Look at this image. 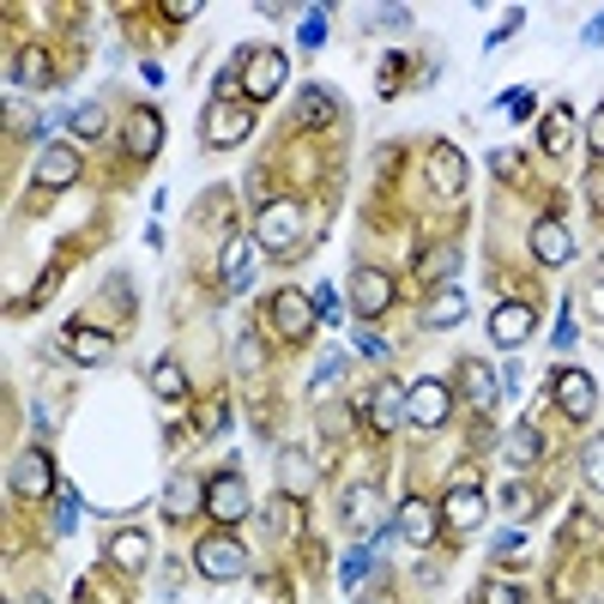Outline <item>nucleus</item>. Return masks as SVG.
<instances>
[{"instance_id":"nucleus-1","label":"nucleus","mask_w":604,"mask_h":604,"mask_svg":"<svg viewBox=\"0 0 604 604\" xmlns=\"http://www.w3.org/2000/svg\"><path fill=\"white\" fill-rule=\"evenodd\" d=\"M303 230H308L303 205H297V200H273V205L261 212V224H254V242H261L266 254H278V248H297Z\"/></svg>"},{"instance_id":"nucleus-2","label":"nucleus","mask_w":604,"mask_h":604,"mask_svg":"<svg viewBox=\"0 0 604 604\" xmlns=\"http://www.w3.org/2000/svg\"><path fill=\"white\" fill-rule=\"evenodd\" d=\"M194 569L205 574V581H242L248 574V550L236 544V538H224V532H212V538H200V550H194Z\"/></svg>"},{"instance_id":"nucleus-3","label":"nucleus","mask_w":604,"mask_h":604,"mask_svg":"<svg viewBox=\"0 0 604 604\" xmlns=\"http://www.w3.org/2000/svg\"><path fill=\"white\" fill-rule=\"evenodd\" d=\"M7 484H12V496H24V502H43V496L55 490V471H49V454H43V447H24V454H12Z\"/></svg>"},{"instance_id":"nucleus-4","label":"nucleus","mask_w":604,"mask_h":604,"mask_svg":"<svg viewBox=\"0 0 604 604\" xmlns=\"http://www.w3.org/2000/svg\"><path fill=\"white\" fill-rule=\"evenodd\" d=\"M285 55H278V49H248V55H242V92L248 97H273L278 85H285Z\"/></svg>"},{"instance_id":"nucleus-5","label":"nucleus","mask_w":604,"mask_h":604,"mask_svg":"<svg viewBox=\"0 0 604 604\" xmlns=\"http://www.w3.org/2000/svg\"><path fill=\"white\" fill-rule=\"evenodd\" d=\"M248 134H254L248 103H212V115H205V146H242Z\"/></svg>"},{"instance_id":"nucleus-6","label":"nucleus","mask_w":604,"mask_h":604,"mask_svg":"<svg viewBox=\"0 0 604 604\" xmlns=\"http://www.w3.org/2000/svg\"><path fill=\"white\" fill-rule=\"evenodd\" d=\"M205 513H212L218 526H236L242 513H248V484H242L236 471L212 478V484H205Z\"/></svg>"},{"instance_id":"nucleus-7","label":"nucleus","mask_w":604,"mask_h":604,"mask_svg":"<svg viewBox=\"0 0 604 604\" xmlns=\"http://www.w3.org/2000/svg\"><path fill=\"white\" fill-rule=\"evenodd\" d=\"M121 146H127V158H139V163L158 158V146H163L158 109H134V115H127V121H121Z\"/></svg>"},{"instance_id":"nucleus-8","label":"nucleus","mask_w":604,"mask_h":604,"mask_svg":"<svg viewBox=\"0 0 604 604\" xmlns=\"http://www.w3.org/2000/svg\"><path fill=\"white\" fill-rule=\"evenodd\" d=\"M351 303H357V315H388V303H393V278L388 273H375V266H357V278H351Z\"/></svg>"},{"instance_id":"nucleus-9","label":"nucleus","mask_w":604,"mask_h":604,"mask_svg":"<svg viewBox=\"0 0 604 604\" xmlns=\"http://www.w3.org/2000/svg\"><path fill=\"white\" fill-rule=\"evenodd\" d=\"M405 417H411V393L400 388V381H381V388L369 393V423L388 435V430H400Z\"/></svg>"},{"instance_id":"nucleus-10","label":"nucleus","mask_w":604,"mask_h":604,"mask_svg":"<svg viewBox=\"0 0 604 604\" xmlns=\"http://www.w3.org/2000/svg\"><path fill=\"white\" fill-rule=\"evenodd\" d=\"M532 254L544 266H569V254H574L569 224H562V218H538V224H532Z\"/></svg>"},{"instance_id":"nucleus-11","label":"nucleus","mask_w":604,"mask_h":604,"mask_svg":"<svg viewBox=\"0 0 604 604\" xmlns=\"http://www.w3.org/2000/svg\"><path fill=\"white\" fill-rule=\"evenodd\" d=\"M593 400H598V393H593V375H581V369H562V375H557V405H562V417H574V423L593 417Z\"/></svg>"},{"instance_id":"nucleus-12","label":"nucleus","mask_w":604,"mask_h":604,"mask_svg":"<svg viewBox=\"0 0 604 604\" xmlns=\"http://www.w3.org/2000/svg\"><path fill=\"white\" fill-rule=\"evenodd\" d=\"M447 411H454V393H447L442 381H417V388H411V423L435 430V423H447Z\"/></svg>"},{"instance_id":"nucleus-13","label":"nucleus","mask_w":604,"mask_h":604,"mask_svg":"<svg viewBox=\"0 0 604 604\" xmlns=\"http://www.w3.org/2000/svg\"><path fill=\"white\" fill-rule=\"evenodd\" d=\"M254 261H261V242H254V236H230L224 242V290H248Z\"/></svg>"},{"instance_id":"nucleus-14","label":"nucleus","mask_w":604,"mask_h":604,"mask_svg":"<svg viewBox=\"0 0 604 604\" xmlns=\"http://www.w3.org/2000/svg\"><path fill=\"white\" fill-rule=\"evenodd\" d=\"M430 188H435V194H447V200L466 194V158H459L454 146H435L430 151Z\"/></svg>"},{"instance_id":"nucleus-15","label":"nucleus","mask_w":604,"mask_h":604,"mask_svg":"<svg viewBox=\"0 0 604 604\" xmlns=\"http://www.w3.org/2000/svg\"><path fill=\"white\" fill-rule=\"evenodd\" d=\"M273 320H278L285 339H303V332L315 327V303H308L303 290H278V297H273Z\"/></svg>"},{"instance_id":"nucleus-16","label":"nucleus","mask_w":604,"mask_h":604,"mask_svg":"<svg viewBox=\"0 0 604 604\" xmlns=\"http://www.w3.org/2000/svg\"><path fill=\"white\" fill-rule=\"evenodd\" d=\"M442 513H447V526H454V532H478V526H484V496L471 490V484H454V490H447V502H442Z\"/></svg>"},{"instance_id":"nucleus-17","label":"nucleus","mask_w":604,"mask_h":604,"mask_svg":"<svg viewBox=\"0 0 604 604\" xmlns=\"http://www.w3.org/2000/svg\"><path fill=\"white\" fill-rule=\"evenodd\" d=\"M80 170H85V163H80V151H73V146H43V158H36V182H43V188H67Z\"/></svg>"},{"instance_id":"nucleus-18","label":"nucleus","mask_w":604,"mask_h":604,"mask_svg":"<svg viewBox=\"0 0 604 604\" xmlns=\"http://www.w3.org/2000/svg\"><path fill=\"white\" fill-rule=\"evenodd\" d=\"M459 375H466V393H471V405H478V411H496V400H502V375H496L490 363H478V357H466V363H459Z\"/></svg>"},{"instance_id":"nucleus-19","label":"nucleus","mask_w":604,"mask_h":604,"mask_svg":"<svg viewBox=\"0 0 604 604\" xmlns=\"http://www.w3.org/2000/svg\"><path fill=\"white\" fill-rule=\"evenodd\" d=\"M490 339L496 345H526V339H532V308H526V303H502L490 315Z\"/></svg>"},{"instance_id":"nucleus-20","label":"nucleus","mask_w":604,"mask_h":604,"mask_svg":"<svg viewBox=\"0 0 604 604\" xmlns=\"http://www.w3.org/2000/svg\"><path fill=\"white\" fill-rule=\"evenodd\" d=\"M278 484H285V496H315V459L303 447H285L278 454Z\"/></svg>"},{"instance_id":"nucleus-21","label":"nucleus","mask_w":604,"mask_h":604,"mask_svg":"<svg viewBox=\"0 0 604 604\" xmlns=\"http://www.w3.org/2000/svg\"><path fill=\"white\" fill-rule=\"evenodd\" d=\"M103 557H109L115 569L139 574V569H146V557H151V538H146V532H134V526H127V532H115V538H109V550H103Z\"/></svg>"},{"instance_id":"nucleus-22","label":"nucleus","mask_w":604,"mask_h":604,"mask_svg":"<svg viewBox=\"0 0 604 604\" xmlns=\"http://www.w3.org/2000/svg\"><path fill=\"white\" fill-rule=\"evenodd\" d=\"M200 508H205V484L194 478V471H176L170 490H163V513L182 520V513H200Z\"/></svg>"},{"instance_id":"nucleus-23","label":"nucleus","mask_w":604,"mask_h":604,"mask_svg":"<svg viewBox=\"0 0 604 604\" xmlns=\"http://www.w3.org/2000/svg\"><path fill=\"white\" fill-rule=\"evenodd\" d=\"M400 532L411 538V544H430L435 538V508L423 502V496H405L400 502Z\"/></svg>"},{"instance_id":"nucleus-24","label":"nucleus","mask_w":604,"mask_h":604,"mask_svg":"<svg viewBox=\"0 0 604 604\" xmlns=\"http://www.w3.org/2000/svg\"><path fill=\"white\" fill-rule=\"evenodd\" d=\"M67 351L80 357V363H109L115 339H109V332H97V327H73L67 332Z\"/></svg>"},{"instance_id":"nucleus-25","label":"nucleus","mask_w":604,"mask_h":604,"mask_svg":"<svg viewBox=\"0 0 604 604\" xmlns=\"http://www.w3.org/2000/svg\"><path fill=\"white\" fill-rule=\"evenodd\" d=\"M459 320H466V297H459V290H442V297H435L430 308H423V327H459Z\"/></svg>"},{"instance_id":"nucleus-26","label":"nucleus","mask_w":604,"mask_h":604,"mask_svg":"<svg viewBox=\"0 0 604 604\" xmlns=\"http://www.w3.org/2000/svg\"><path fill=\"white\" fill-rule=\"evenodd\" d=\"M345 520H351L357 532H375V526H381V496H375V490H351V502H345Z\"/></svg>"},{"instance_id":"nucleus-27","label":"nucleus","mask_w":604,"mask_h":604,"mask_svg":"<svg viewBox=\"0 0 604 604\" xmlns=\"http://www.w3.org/2000/svg\"><path fill=\"white\" fill-rule=\"evenodd\" d=\"M151 393H158V400H182V393H188V375H182V363H170V357H158V363H151Z\"/></svg>"},{"instance_id":"nucleus-28","label":"nucleus","mask_w":604,"mask_h":604,"mask_svg":"<svg viewBox=\"0 0 604 604\" xmlns=\"http://www.w3.org/2000/svg\"><path fill=\"white\" fill-rule=\"evenodd\" d=\"M538 454H544L538 430H532V423H513V430H508V459H513V466H538Z\"/></svg>"},{"instance_id":"nucleus-29","label":"nucleus","mask_w":604,"mask_h":604,"mask_svg":"<svg viewBox=\"0 0 604 604\" xmlns=\"http://www.w3.org/2000/svg\"><path fill=\"white\" fill-rule=\"evenodd\" d=\"M574 115H569V103H557V109L544 115V127H538V139H544V151H569V139H574Z\"/></svg>"},{"instance_id":"nucleus-30","label":"nucleus","mask_w":604,"mask_h":604,"mask_svg":"<svg viewBox=\"0 0 604 604\" xmlns=\"http://www.w3.org/2000/svg\"><path fill=\"white\" fill-rule=\"evenodd\" d=\"M12 80H19V85H49V55H43V49H19Z\"/></svg>"},{"instance_id":"nucleus-31","label":"nucleus","mask_w":604,"mask_h":604,"mask_svg":"<svg viewBox=\"0 0 604 604\" xmlns=\"http://www.w3.org/2000/svg\"><path fill=\"white\" fill-rule=\"evenodd\" d=\"M67 121H73V134H80V139H97L103 127H109V115H103V103H80Z\"/></svg>"},{"instance_id":"nucleus-32","label":"nucleus","mask_w":604,"mask_h":604,"mask_svg":"<svg viewBox=\"0 0 604 604\" xmlns=\"http://www.w3.org/2000/svg\"><path fill=\"white\" fill-rule=\"evenodd\" d=\"M339 381H345V357H320V369H315V381H308V393H315V400H327Z\"/></svg>"},{"instance_id":"nucleus-33","label":"nucleus","mask_w":604,"mask_h":604,"mask_svg":"<svg viewBox=\"0 0 604 604\" xmlns=\"http://www.w3.org/2000/svg\"><path fill=\"white\" fill-rule=\"evenodd\" d=\"M297 36H303V49H320V43H327V7H315V12H303V24H297Z\"/></svg>"},{"instance_id":"nucleus-34","label":"nucleus","mask_w":604,"mask_h":604,"mask_svg":"<svg viewBox=\"0 0 604 604\" xmlns=\"http://www.w3.org/2000/svg\"><path fill=\"white\" fill-rule=\"evenodd\" d=\"M230 357H236V369H242V375H254V369H261V339H254V332H242V339H236V351H230Z\"/></svg>"},{"instance_id":"nucleus-35","label":"nucleus","mask_w":604,"mask_h":604,"mask_svg":"<svg viewBox=\"0 0 604 604\" xmlns=\"http://www.w3.org/2000/svg\"><path fill=\"white\" fill-rule=\"evenodd\" d=\"M581 471H586V484H593V490H604V442H586Z\"/></svg>"},{"instance_id":"nucleus-36","label":"nucleus","mask_w":604,"mask_h":604,"mask_svg":"<svg viewBox=\"0 0 604 604\" xmlns=\"http://www.w3.org/2000/svg\"><path fill=\"white\" fill-rule=\"evenodd\" d=\"M332 109H339V103H332V92H315V85L303 92V115H308V121H327Z\"/></svg>"},{"instance_id":"nucleus-37","label":"nucleus","mask_w":604,"mask_h":604,"mask_svg":"<svg viewBox=\"0 0 604 604\" xmlns=\"http://www.w3.org/2000/svg\"><path fill=\"white\" fill-rule=\"evenodd\" d=\"M586 139H593V151H598V163H604V103L593 109V121H586Z\"/></svg>"},{"instance_id":"nucleus-38","label":"nucleus","mask_w":604,"mask_h":604,"mask_svg":"<svg viewBox=\"0 0 604 604\" xmlns=\"http://www.w3.org/2000/svg\"><path fill=\"white\" fill-rule=\"evenodd\" d=\"M502 508L513 513V520H526V513H532V496H526V490H508V496H502Z\"/></svg>"},{"instance_id":"nucleus-39","label":"nucleus","mask_w":604,"mask_h":604,"mask_svg":"<svg viewBox=\"0 0 604 604\" xmlns=\"http://www.w3.org/2000/svg\"><path fill=\"white\" fill-rule=\"evenodd\" d=\"M357 351H363V357H375V363H381V357H388V345H381L375 332H363V327H357Z\"/></svg>"},{"instance_id":"nucleus-40","label":"nucleus","mask_w":604,"mask_h":604,"mask_svg":"<svg viewBox=\"0 0 604 604\" xmlns=\"http://www.w3.org/2000/svg\"><path fill=\"white\" fill-rule=\"evenodd\" d=\"M484 604H520V593L502 586V581H490V586H484Z\"/></svg>"},{"instance_id":"nucleus-41","label":"nucleus","mask_w":604,"mask_h":604,"mask_svg":"<svg viewBox=\"0 0 604 604\" xmlns=\"http://www.w3.org/2000/svg\"><path fill=\"white\" fill-rule=\"evenodd\" d=\"M73 520H80V496H67V502H61V513H55V532H73Z\"/></svg>"},{"instance_id":"nucleus-42","label":"nucleus","mask_w":604,"mask_h":604,"mask_svg":"<svg viewBox=\"0 0 604 604\" xmlns=\"http://www.w3.org/2000/svg\"><path fill=\"white\" fill-rule=\"evenodd\" d=\"M447 273H454V248H435L430 254V278H447Z\"/></svg>"},{"instance_id":"nucleus-43","label":"nucleus","mask_w":604,"mask_h":604,"mask_svg":"<svg viewBox=\"0 0 604 604\" xmlns=\"http://www.w3.org/2000/svg\"><path fill=\"white\" fill-rule=\"evenodd\" d=\"M581 43L593 49V43H604V12H593V19H586V31H581Z\"/></svg>"},{"instance_id":"nucleus-44","label":"nucleus","mask_w":604,"mask_h":604,"mask_svg":"<svg viewBox=\"0 0 604 604\" xmlns=\"http://www.w3.org/2000/svg\"><path fill=\"white\" fill-rule=\"evenodd\" d=\"M586 200H593L598 212H604V163H598V170H593V182H586Z\"/></svg>"},{"instance_id":"nucleus-45","label":"nucleus","mask_w":604,"mask_h":604,"mask_svg":"<svg viewBox=\"0 0 604 604\" xmlns=\"http://www.w3.org/2000/svg\"><path fill=\"white\" fill-rule=\"evenodd\" d=\"M170 19H200V0H170Z\"/></svg>"},{"instance_id":"nucleus-46","label":"nucleus","mask_w":604,"mask_h":604,"mask_svg":"<svg viewBox=\"0 0 604 604\" xmlns=\"http://www.w3.org/2000/svg\"><path fill=\"white\" fill-rule=\"evenodd\" d=\"M586 303H593V320H604V285H593V290H586Z\"/></svg>"}]
</instances>
